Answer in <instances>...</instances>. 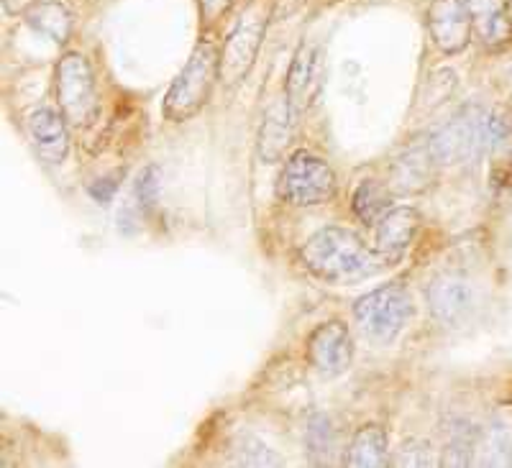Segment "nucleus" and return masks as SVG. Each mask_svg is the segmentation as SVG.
<instances>
[{
  "label": "nucleus",
  "instance_id": "obj_1",
  "mask_svg": "<svg viewBox=\"0 0 512 468\" xmlns=\"http://www.w3.org/2000/svg\"><path fill=\"white\" fill-rule=\"evenodd\" d=\"M512 136L510 121L484 105H466L448 123L428 136V149L438 167L477 162L479 156L500 149Z\"/></svg>",
  "mask_w": 512,
  "mask_h": 468
},
{
  "label": "nucleus",
  "instance_id": "obj_2",
  "mask_svg": "<svg viewBox=\"0 0 512 468\" xmlns=\"http://www.w3.org/2000/svg\"><path fill=\"white\" fill-rule=\"evenodd\" d=\"M300 261L323 282H364L384 269V261L354 231L323 228L300 246Z\"/></svg>",
  "mask_w": 512,
  "mask_h": 468
},
{
  "label": "nucleus",
  "instance_id": "obj_3",
  "mask_svg": "<svg viewBox=\"0 0 512 468\" xmlns=\"http://www.w3.org/2000/svg\"><path fill=\"white\" fill-rule=\"evenodd\" d=\"M216 82H221V52H218L216 41L203 39L192 49L190 59L164 95V118L172 123H182L198 116L210 100Z\"/></svg>",
  "mask_w": 512,
  "mask_h": 468
},
{
  "label": "nucleus",
  "instance_id": "obj_4",
  "mask_svg": "<svg viewBox=\"0 0 512 468\" xmlns=\"http://www.w3.org/2000/svg\"><path fill=\"white\" fill-rule=\"evenodd\" d=\"M269 18H272V3L269 0H251L244 13L233 26L226 47L221 52V82L236 87L249 70L254 67L256 54L262 49L264 34H267Z\"/></svg>",
  "mask_w": 512,
  "mask_h": 468
},
{
  "label": "nucleus",
  "instance_id": "obj_5",
  "mask_svg": "<svg viewBox=\"0 0 512 468\" xmlns=\"http://www.w3.org/2000/svg\"><path fill=\"white\" fill-rule=\"evenodd\" d=\"M277 195L282 203L295 205V208L326 203L336 195V174L320 156L310 151H295L282 167Z\"/></svg>",
  "mask_w": 512,
  "mask_h": 468
},
{
  "label": "nucleus",
  "instance_id": "obj_6",
  "mask_svg": "<svg viewBox=\"0 0 512 468\" xmlns=\"http://www.w3.org/2000/svg\"><path fill=\"white\" fill-rule=\"evenodd\" d=\"M354 318L374 341H395L413 318V300L400 284H384L354 302Z\"/></svg>",
  "mask_w": 512,
  "mask_h": 468
},
{
  "label": "nucleus",
  "instance_id": "obj_7",
  "mask_svg": "<svg viewBox=\"0 0 512 468\" xmlns=\"http://www.w3.org/2000/svg\"><path fill=\"white\" fill-rule=\"evenodd\" d=\"M57 100L62 116L75 128H85L98 116V90L90 62L82 54H64L57 64Z\"/></svg>",
  "mask_w": 512,
  "mask_h": 468
},
{
  "label": "nucleus",
  "instance_id": "obj_8",
  "mask_svg": "<svg viewBox=\"0 0 512 468\" xmlns=\"http://www.w3.org/2000/svg\"><path fill=\"white\" fill-rule=\"evenodd\" d=\"M425 300L433 318L446 328H459L477 310V287L459 272H443L428 284Z\"/></svg>",
  "mask_w": 512,
  "mask_h": 468
},
{
  "label": "nucleus",
  "instance_id": "obj_9",
  "mask_svg": "<svg viewBox=\"0 0 512 468\" xmlns=\"http://www.w3.org/2000/svg\"><path fill=\"white\" fill-rule=\"evenodd\" d=\"M308 359L318 374H344L354 359V341H351L344 323L331 320V323L318 325L308 338Z\"/></svg>",
  "mask_w": 512,
  "mask_h": 468
},
{
  "label": "nucleus",
  "instance_id": "obj_10",
  "mask_svg": "<svg viewBox=\"0 0 512 468\" xmlns=\"http://www.w3.org/2000/svg\"><path fill=\"white\" fill-rule=\"evenodd\" d=\"M428 29L433 44L443 54L464 52L472 39V18L466 13L464 0H433L428 8Z\"/></svg>",
  "mask_w": 512,
  "mask_h": 468
},
{
  "label": "nucleus",
  "instance_id": "obj_11",
  "mask_svg": "<svg viewBox=\"0 0 512 468\" xmlns=\"http://www.w3.org/2000/svg\"><path fill=\"white\" fill-rule=\"evenodd\" d=\"M374 228H377V238H374L377 249L374 251L384 261V266H390L408 254L410 243L420 228V215L410 205H400V208L387 210Z\"/></svg>",
  "mask_w": 512,
  "mask_h": 468
},
{
  "label": "nucleus",
  "instance_id": "obj_12",
  "mask_svg": "<svg viewBox=\"0 0 512 468\" xmlns=\"http://www.w3.org/2000/svg\"><path fill=\"white\" fill-rule=\"evenodd\" d=\"M29 133L44 162L62 164L70 154L67 118L52 108H36L29 116Z\"/></svg>",
  "mask_w": 512,
  "mask_h": 468
},
{
  "label": "nucleus",
  "instance_id": "obj_13",
  "mask_svg": "<svg viewBox=\"0 0 512 468\" xmlns=\"http://www.w3.org/2000/svg\"><path fill=\"white\" fill-rule=\"evenodd\" d=\"M464 6L479 39L489 49L505 47L512 39L510 0H464Z\"/></svg>",
  "mask_w": 512,
  "mask_h": 468
},
{
  "label": "nucleus",
  "instance_id": "obj_14",
  "mask_svg": "<svg viewBox=\"0 0 512 468\" xmlns=\"http://www.w3.org/2000/svg\"><path fill=\"white\" fill-rule=\"evenodd\" d=\"M477 453L482 466H510L512 463V405H500L489 417L487 428L479 430Z\"/></svg>",
  "mask_w": 512,
  "mask_h": 468
},
{
  "label": "nucleus",
  "instance_id": "obj_15",
  "mask_svg": "<svg viewBox=\"0 0 512 468\" xmlns=\"http://www.w3.org/2000/svg\"><path fill=\"white\" fill-rule=\"evenodd\" d=\"M318 64V49H315L313 44H308V41L300 44V49H297L295 57H292L285 85V100L295 116H300V113L308 108L310 93H313L315 80H318Z\"/></svg>",
  "mask_w": 512,
  "mask_h": 468
},
{
  "label": "nucleus",
  "instance_id": "obj_16",
  "mask_svg": "<svg viewBox=\"0 0 512 468\" xmlns=\"http://www.w3.org/2000/svg\"><path fill=\"white\" fill-rule=\"evenodd\" d=\"M295 121L297 116L290 110L287 100H280L269 108L262 131H259V156L264 162H280L285 156L292 141V131H295Z\"/></svg>",
  "mask_w": 512,
  "mask_h": 468
},
{
  "label": "nucleus",
  "instance_id": "obj_17",
  "mask_svg": "<svg viewBox=\"0 0 512 468\" xmlns=\"http://www.w3.org/2000/svg\"><path fill=\"white\" fill-rule=\"evenodd\" d=\"M436 169L438 162L433 159L428 144L413 146L392 167V185L397 192H420L431 185Z\"/></svg>",
  "mask_w": 512,
  "mask_h": 468
},
{
  "label": "nucleus",
  "instance_id": "obj_18",
  "mask_svg": "<svg viewBox=\"0 0 512 468\" xmlns=\"http://www.w3.org/2000/svg\"><path fill=\"white\" fill-rule=\"evenodd\" d=\"M351 468H384L390 466V440L382 425H364L354 433L349 443V451L344 458Z\"/></svg>",
  "mask_w": 512,
  "mask_h": 468
},
{
  "label": "nucleus",
  "instance_id": "obj_19",
  "mask_svg": "<svg viewBox=\"0 0 512 468\" xmlns=\"http://www.w3.org/2000/svg\"><path fill=\"white\" fill-rule=\"evenodd\" d=\"M26 21L41 36L52 39L54 44H64L70 39L72 31V13L70 8L59 3V0H41L26 11Z\"/></svg>",
  "mask_w": 512,
  "mask_h": 468
},
{
  "label": "nucleus",
  "instance_id": "obj_20",
  "mask_svg": "<svg viewBox=\"0 0 512 468\" xmlns=\"http://www.w3.org/2000/svg\"><path fill=\"white\" fill-rule=\"evenodd\" d=\"M351 205H354V213L361 223L377 226L379 218L390 210V192L379 187L377 182H361Z\"/></svg>",
  "mask_w": 512,
  "mask_h": 468
},
{
  "label": "nucleus",
  "instance_id": "obj_21",
  "mask_svg": "<svg viewBox=\"0 0 512 468\" xmlns=\"http://www.w3.org/2000/svg\"><path fill=\"white\" fill-rule=\"evenodd\" d=\"M392 466H400V468H428V466H436V458H433V445L428 440H405L400 445V451H397L395 458H390Z\"/></svg>",
  "mask_w": 512,
  "mask_h": 468
},
{
  "label": "nucleus",
  "instance_id": "obj_22",
  "mask_svg": "<svg viewBox=\"0 0 512 468\" xmlns=\"http://www.w3.org/2000/svg\"><path fill=\"white\" fill-rule=\"evenodd\" d=\"M305 440H308L310 453H326V456H331L333 445H336V430H333L331 420L326 415L310 417Z\"/></svg>",
  "mask_w": 512,
  "mask_h": 468
},
{
  "label": "nucleus",
  "instance_id": "obj_23",
  "mask_svg": "<svg viewBox=\"0 0 512 468\" xmlns=\"http://www.w3.org/2000/svg\"><path fill=\"white\" fill-rule=\"evenodd\" d=\"M159 169L157 167H146L144 172L136 177L134 182V197L136 203H139L141 210H152L157 205V197H159Z\"/></svg>",
  "mask_w": 512,
  "mask_h": 468
},
{
  "label": "nucleus",
  "instance_id": "obj_24",
  "mask_svg": "<svg viewBox=\"0 0 512 468\" xmlns=\"http://www.w3.org/2000/svg\"><path fill=\"white\" fill-rule=\"evenodd\" d=\"M236 453H239V463L244 466H262V458H256V453H262V456L277 458L272 451H269L267 445L259 443L256 438H241L239 445H236Z\"/></svg>",
  "mask_w": 512,
  "mask_h": 468
},
{
  "label": "nucleus",
  "instance_id": "obj_25",
  "mask_svg": "<svg viewBox=\"0 0 512 468\" xmlns=\"http://www.w3.org/2000/svg\"><path fill=\"white\" fill-rule=\"evenodd\" d=\"M233 0H200V11H203L205 24H216L218 18L231 8Z\"/></svg>",
  "mask_w": 512,
  "mask_h": 468
}]
</instances>
